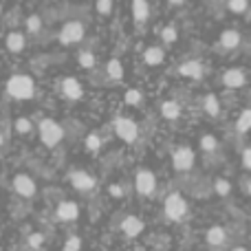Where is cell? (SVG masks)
<instances>
[{"instance_id":"1","label":"cell","mask_w":251,"mask_h":251,"mask_svg":"<svg viewBox=\"0 0 251 251\" xmlns=\"http://www.w3.org/2000/svg\"><path fill=\"white\" fill-rule=\"evenodd\" d=\"M7 95L11 100H18V101H25V100H31L35 95V82L33 77L25 73H18V75H11L7 79Z\"/></svg>"},{"instance_id":"2","label":"cell","mask_w":251,"mask_h":251,"mask_svg":"<svg viewBox=\"0 0 251 251\" xmlns=\"http://www.w3.org/2000/svg\"><path fill=\"white\" fill-rule=\"evenodd\" d=\"M187 212H190V205H187V201L183 199L178 192H172V194L165 199L163 203V214L168 221L172 223H181L183 218L187 216Z\"/></svg>"},{"instance_id":"3","label":"cell","mask_w":251,"mask_h":251,"mask_svg":"<svg viewBox=\"0 0 251 251\" xmlns=\"http://www.w3.org/2000/svg\"><path fill=\"white\" fill-rule=\"evenodd\" d=\"M38 134H40V141H42L47 148H55L57 143L64 139V128H62L55 119L47 117V119H42V122H40Z\"/></svg>"},{"instance_id":"4","label":"cell","mask_w":251,"mask_h":251,"mask_svg":"<svg viewBox=\"0 0 251 251\" xmlns=\"http://www.w3.org/2000/svg\"><path fill=\"white\" fill-rule=\"evenodd\" d=\"M84 35H86V26H84V22L69 20V22L62 25L60 33H57V40H60V44H64V47H73V44L82 42Z\"/></svg>"},{"instance_id":"5","label":"cell","mask_w":251,"mask_h":251,"mask_svg":"<svg viewBox=\"0 0 251 251\" xmlns=\"http://www.w3.org/2000/svg\"><path fill=\"white\" fill-rule=\"evenodd\" d=\"M113 128H115V134L126 143H134L139 137V126L130 117H117L113 122Z\"/></svg>"},{"instance_id":"6","label":"cell","mask_w":251,"mask_h":251,"mask_svg":"<svg viewBox=\"0 0 251 251\" xmlns=\"http://www.w3.org/2000/svg\"><path fill=\"white\" fill-rule=\"evenodd\" d=\"M134 190L139 192L141 196H152L156 192V176L152 170L148 168H141L137 170L134 174Z\"/></svg>"},{"instance_id":"7","label":"cell","mask_w":251,"mask_h":251,"mask_svg":"<svg viewBox=\"0 0 251 251\" xmlns=\"http://www.w3.org/2000/svg\"><path fill=\"white\" fill-rule=\"evenodd\" d=\"M196 163V154L192 148L187 146H178L176 150L172 152V165L176 172H190Z\"/></svg>"},{"instance_id":"8","label":"cell","mask_w":251,"mask_h":251,"mask_svg":"<svg viewBox=\"0 0 251 251\" xmlns=\"http://www.w3.org/2000/svg\"><path fill=\"white\" fill-rule=\"evenodd\" d=\"M11 187H13V192H16L18 196H22V199H33L35 192H38L35 181L29 176V174H25V172H20V174H16V176H13Z\"/></svg>"},{"instance_id":"9","label":"cell","mask_w":251,"mask_h":251,"mask_svg":"<svg viewBox=\"0 0 251 251\" xmlns=\"http://www.w3.org/2000/svg\"><path fill=\"white\" fill-rule=\"evenodd\" d=\"M69 181L71 185L75 187L77 192H93L97 187V178L93 176V174H88L86 170H73V172L69 174Z\"/></svg>"},{"instance_id":"10","label":"cell","mask_w":251,"mask_h":251,"mask_svg":"<svg viewBox=\"0 0 251 251\" xmlns=\"http://www.w3.org/2000/svg\"><path fill=\"white\" fill-rule=\"evenodd\" d=\"M55 218L62 223H75L79 218V205L75 201H60L55 207Z\"/></svg>"},{"instance_id":"11","label":"cell","mask_w":251,"mask_h":251,"mask_svg":"<svg viewBox=\"0 0 251 251\" xmlns=\"http://www.w3.org/2000/svg\"><path fill=\"white\" fill-rule=\"evenodd\" d=\"M60 88H62V95H64L69 101H79L84 97V86L77 77H64L60 84Z\"/></svg>"},{"instance_id":"12","label":"cell","mask_w":251,"mask_h":251,"mask_svg":"<svg viewBox=\"0 0 251 251\" xmlns=\"http://www.w3.org/2000/svg\"><path fill=\"white\" fill-rule=\"evenodd\" d=\"M221 82H223V86L225 88L234 91V88H243L245 84H247V75H245L243 69H236L234 66V69H227L225 73H223Z\"/></svg>"},{"instance_id":"13","label":"cell","mask_w":251,"mask_h":251,"mask_svg":"<svg viewBox=\"0 0 251 251\" xmlns=\"http://www.w3.org/2000/svg\"><path fill=\"white\" fill-rule=\"evenodd\" d=\"M240 31L236 29H225L221 33V38H218V47H221V51H234V49L240 47Z\"/></svg>"},{"instance_id":"14","label":"cell","mask_w":251,"mask_h":251,"mask_svg":"<svg viewBox=\"0 0 251 251\" xmlns=\"http://www.w3.org/2000/svg\"><path fill=\"white\" fill-rule=\"evenodd\" d=\"M178 75L192 77V79H201L205 75V66H203V62H199V60H187L178 66Z\"/></svg>"},{"instance_id":"15","label":"cell","mask_w":251,"mask_h":251,"mask_svg":"<svg viewBox=\"0 0 251 251\" xmlns=\"http://www.w3.org/2000/svg\"><path fill=\"white\" fill-rule=\"evenodd\" d=\"M4 47L9 53H22L26 47V38L22 31H9L7 38H4Z\"/></svg>"},{"instance_id":"16","label":"cell","mask_w":251,"mask_h":251,"mask_svg":"<svg viewBox=\"0 0 251 251\" xmlns=\"http://www.w3.org/2000/svg\"><path fill=\"white\" fill-rule=\"evenodd\" d=\"M119 227H122V231L128 238H137V236L146 229V225H143V221L139 216H126Z\"/></svg>"},{"instance_id":"17","label":"cell","mask_w":251,"mask_h":251,"mask_svg":"<svg viewBox=\"0 0 251 251\" xmlns=\"http://www.w3.org/2000/svg\"><path fill=\"white\" fill-rule=\"evenodd\" d=\"M161 117L168 119V122H176V119L181 117V104L174 100L161 101Z\"/></svg>"},{"instance_id":"18","label":"cell","mask_w":251,"mask_h":251,"mask_svg":"<svg viewBox=\"0 0 251 251\" xmlns=\"http://www.w3.org/2000/svg\"><path fill=\"white\" fill-rule=\"evenodd\" d=\"M205 240H207L209 247H221V245H225V240H227V231L223 229L221 225H214V227H209L207 229Z\"/></svg>"},{"instance_id":"19","label":"cell","mask_w":251,"mask_h":251,"mask_svg":"<svg viewBox=\"0 0 251 251\" xmlns=\"http://www.w3.org/2000/svg\"><path fill=\"white\" fill-rule=\"evenodd\" d=\"M132 18L137 25H143L150 18V4L148 0H132Z\"/></svg>"},{"instance_id":"20","label":"cell","mask_w":251,"mask_h":251,"mask_svg":"<svg viewBox=\"0 0 251 251\" xmlns=\"http://www.w3.org/2000/svg\"><path fill=\"white\" fill-rule=\"evenodd\" d=\"M165 60V51L161 47H148L146 53H143V62L148 66H161Z\"/></svg>"},{"instance_id":"21","label":"cell","mask_w":251,"mask_h":251,"mask_svg":"<svg viewBox=\"0 0 251 251\" xmlns=\"http://www.w3.org/2000/svg\"><path fill=\"white\" fill-rule=\"evenodd\" d=\"M203 110L209 117H218V115H221V101H218V97L214 95V93L203 97Z\"/></svg>"},{"instance_id":"22","label":"cell","mask_w":251,"mask_h":251,"mask_svg":"<svg viewBox=\"0 0 251 251\" xmlns=\"http://www.w3.org/2000/svg\"><path fill=\"white\" fill-rule=\"evenodd\" d=\"M106 75H108L113 82H122L124 79V64L119 60H108V64H106Z\"/></svg>"},{"instance_id":"23","label":"cell","mask_w":251,"mask_h":251,"mask_svg":"<svg viewBox=\"0 0 251 251\" xmlns=\"http://www.w3.org/2000/svg\"><path fill=\"white\" fill-rule=\"evenodd\" d=\"M13 130H16V134H20V137H29V134L33 132V122H31L29 117H18L16 122H13Z\"/></svg>"},{"instance_id":"24","label":"cell","mask_w":251,"mask_h":251,"mask_svg":"<svg viewBox=\"0 0 251 251\" xmlns=\"http://www.w3.org/2000/svg\"><path fill=\"white\" fill-rule=\"evenodd\" d=\"M201 146V152H205V154H214V152L218 150V139L214 137V134H203L199 141Z\"/></svg>"},{"instance_id":"25","label":"cell","mask_w":251,"mask_h":251,"mask_svg":"<svg viewBox=\"0 0 251 251\" xmlns=\"http://www.w3.org/2000/svg\"><path fill=\"white\" fill-rule=\"evenodd\" d=\"M236 130H238L240 134L251 130V108H245L243 113L238 115V119H236Z\"/></svg>"},{"instance_id":"26","label":"cell","mask_w":251,"mask_h":251,"mask_svg":"<svg viewBox=\"0 0 251 251\" xmlns=\"http://www.w3.org/2000/svg\"><path fill=\"white\" fill-rule=\"evenodd\" d=\"M77 62H79V66L82 69H86V71H91V69H95V64H97V57H95V53L93 51H79V55H77Z\"/></svg>"},{"instance_id":"27","label":"cell","mask_w":251,"mask_h":251,"mask_svg":"<svg viewBox=\"0 0 251 251\" xmlns=\"http://www.w3.org/2000/svg\"><path fill=\"white\" fill-rule=\"evenodd\" d=\"M84 146H86L88 152L97 154V152L101 150V137H100V132H88L86 139H84Z\"/></svg>"},{"instance_id":"28","label":"cell","mask_w":251,"mask_h":251,"mask_svg":"<svg viewBox=\"0 0 251 251\" xmlns=\"http://www.w3.org/2000/svg\"><path fill=\"white\" fill-rule=\"evenodd\" d=\"M124 101L128 106H139L143 101V93L139 91V88H128V91H126V95H124Z\"/></svg>"},{"instance_id":"29","label":"cell","mask_w":251,"mask_h":251,"mask_svg":"<svg viewBox=\"0 0 251 251\" xmlns=\"http://www.w3.org/2000/svg\"><path fill=\"white\" fill-rule=\"evenodd\" d=\"M161 40H163L165 44H174L178 40V31H176V26L174 25H168V26H163L161 29Z\"/></svg>"},{"instance_id":"30","label":"cell","mask_w":251,"mask_h":251,"mask_svg":"<svg viewBox=\"0 0 251 251\" xmlns=\"http://www.w3.org/2000/svg\"><path fill=\"white\" fill-rule=\"evenodd\" d=\"M214 192H216L218 196H229V192H231V183L227 181V178L218 176L216 181H214Z\"/></svg>"},{"instance_id":"31","label":"cell","mask_w":251,"mask_h":251,"mask_svg":"<svg viewBox=\"0 0 251 251\" xmlns=\"http://www.w3.org/2000/svg\"><path fill=\"white\" fill-rule=\"evenodd\" d=\"M26 31H29V33H40V31H42V18H40L38 13H31V16L26 18Z\"/></svg>"},{"instance_id":"32","label":"cell","mask_w":251,"mask_h":251,"mask_svg":"<svg viewBox=\"0 0 251 251\" xmlns=\"http://www.w3.org/2000/svg\"><path fill=\"white\" fill-rule=\"evenodd\" d=\"M227 9H229L231 13H245L249 9V0H227Z\"/></svg>"},{"instance_id":"33","label":"cell","mask_w":251,"mask_h":251,"mask_svg":"<svg viewBox=\"0 0 251 251\" xmlns=\"http://www.w3.org/2000/svg\"><path fill=\"white\" fill-rule=\"evenodd\" d=\"M44 234H40V231H33V234H29V238H26V245H29L33 251H38V249H42L44 247Z\"/></svg>"},{"instance_id":"34","label":"cell","mask_w":251,"mask_h":251,"mask_svg":"<svg viewBox=\"0 0 251 251\" xmlns=\"http://www.w3.org/2000/svg\"><path fill=\"white\" fill-rule=\"evenodd\" d=\"M62 251H82V238L79 236H69Z\"/></svg>"},{"instance_id":"35","label":"cell","mask_w":251,"mask_h":251,"mask_svg":"<svg viewBox=\"0 0 251 251\" xmlns=\"http://www.w3.org/2000/svg\"><path fill=\"white\" fill-rule=\"evenodd\" d=\"M95 9L100 16H110V13H113V0H97Z\"/></svg>"},{"instance_id":"36","label":"cell","mask_w":251,"mask_h":251,"mask_svg":"<svg viewBox=\"0 0 251 251\" xmlns=\"http://www.w3.org/2000/svg\"><path fill=\"white\" fill-rule=\"evenodd\" d=\"M108 194L113 196V199H122V196H124V187L119 185V183H113V185H108Z\"/></svg>"},{"instance_id":"37","label":"cell","mask_w":251,"mask_h":251,"mask_svg":"<svg viewBox=\"0 0 251 251\" xmlns=\"http://www.w3.org/2000/svg\"><path fill=\"white\" fill-rule=\"evenodd\" d=\"M240 156H243V168H245V170H249V172H251V146L245 148L243 154H240Z\"/></svg>"},{"instance_id":"38","label":"cell","mask_w":251,"mask_h":251,"mask_svg":"<svg viewBox=\"0 0 251 251\" xmlns=\"http://www.w3.org/2000/svg\"><path fill=\"white\" fill-rule=\"evenodd\" d=\"M168 2L172 4V7H178V4H183V2H185V0H168Z\"/></svg>"},{"instance_id":"39","label":"cell","mask_w":251,"mask_h":251,"mask_svg":"<svg viewBox=\"0 0 251 251\" xmlns=\"http://www.w3.org/2000/svg\"><path fill=\"white\" fill-rule=\"evenodd\" d=\"M4 146V137H2V132H0V148Z\"/></svg>"},{"instance_id":"40","label":"cell","mask_w":251,"mask_h":251,"mask_svg":"<svg viewBox=\"0 0 251 251\" xmlns=\"http://www.w3.org/2000/svg\"><path fill=\"white\" fill-rule=\"evenodd\" d=\"M231 251H247V249H245V247H234Z\"/></svg>"},{"instance_id":"41","label":"cell","mask_w":251,"mask_h":251,"mask_svg":"<svg viewBox=\"0 0 251 251\" xmlns=\"http://www.w3.org/2000/svg\"><path fill=\"white\" fill-rule=\"evenodd\" d=\"M247 194H249V196H251V181H249V183H247Z\"/></svg>"}]
</instances>
